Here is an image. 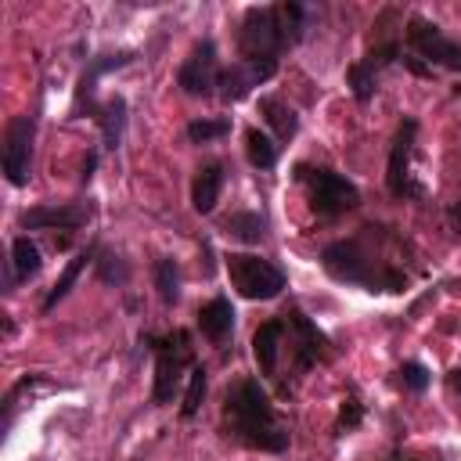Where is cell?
Masks as SVG:
<instances>
[{"instance_id": "cell-19", "label": "cell", "mask_w": 461, "mask_h": 461, "mask_svg": "<svg viewBox=\"0 0 461 461\" xmlns=\"http://www.w3.org/2000/svg\"><path fill=\"white\" fill-rule=\"evenodd\" d=\"M234 306H230V299L227 295H216V299H209L202 310H198V331L209 339V342H216V346H223L227 339H230V331H234Z\"/></svg>"}, {"instance_id": "cell-32", "label": "cell", "mask_w": 461, "mask_h": 461, "mask_svg": "<svg viewBox=\"0 0 461 461\" xmlns=\"http://www.w3.org/2000/svg\"><path fill=\"white\" fill-rule=\"evenodd\" d=\"M450 223H454V230L461 234V198H457V202L450 205Z\"/></svg>"}, {"instance_id": "cell-7", "label": "cell", "mask_w": 461, "mask_h": 461, "mask_svg": "<svg viewBox=\"0 0 461 461\" xmlns=\"http://www.w3.org/2000/svg\"><path fill=\"white\" fill-rule=\"evenodd\" d=\"M414 148H418V119L403 115L396 126L393 148H389V166H385V187L393 198H425V191H429L418 176Z\"/></svg>"}, {"instance_id": "cell-33", "label": "cell", "mask_w": 461, "mask_h": 461, "mask_svg": "<svg viewBox=\"0 0 461 461\" xmlns=\"http://www.w3.org/2000/svg\"><path fill=\"white\" fill-rule=\"evenodd\" d=\"M450 389H454V393H457V396H461V367H457V371H454V375H450Z\"/></svg>"}, {"instance_id": "cell-22", "label": "cell", "mask_w": 461, "mask_h": 461, "mask_svg": "<svg viewBox=\"0 0 461 461\" xmlns=\"http://www.w3.org/2000/svg\"><path fill=\"white\" fill-rule=\"evenodd\" d=\"M259 115H263V122L274 130V140H292V137L299 133V115H295V108H292L288 101L274 97V94L259 97Z\"/></svg>"}, {"instance_id": "cell-20", "label": "cell", "mask_w": 461, "mask_h": 461, "mask_svg": "<svg viewBox=\"0 0 461 461\" xmlns=\"http://www.w3.org/2000/svg\"><path fill=\"white\" fill-rule=\"evenodd\" d=\"M90 263H97V245H86V249H79V252H76V256L65 263V270L58 274V281H54V285H50V292L43 295V303H40V313H50V310H54V306H58V303H61V299L72 292V285L79 281V274H83Z\"/></svg>"}, {"instance_id": "cell-16", "label": "cell", "mask_w": 461, "mask_h": 461, "mask_svg": "<svg viewBox=\"0 0 461 461\" xmlns=\"http://www.w3.org/2000/svg\"><path fill=\"white\" fill-rule=\"evenodd\" d=\"M43 267V252L40 245L29 238V234H18L11 241V259H7V270H4V292H14L22 281H32Z\"/></svg>"}, {"instance_id": "cell-31", "label": "cell", "mask_w": 461, "mask_h": 461, "mask_svg": "<svg viewBox=\"0 0 461 461\" xmlns=\"http://www.w3.org/2000/svg\"><path fill=\"white\" fill-rule=\"evenodd\" d=\"M94 166H97V151H90V155H86V162H83V184L94 176Z\"/></svg>"}, {"instance_id": "cell-25", "label": "cell", "mask_w": 461, "mask_h": 461, "mask_svg": "<svg viewBox=\"0 0 461 461\" xmlns=\"http://www.w3.org/2000/svg\"><path fill=\"white\" fill-rule=\"evenodd\" d=\"M155 288H158L162 306H176L180 303V267H176L173 256H162L155 263Z\"/></svg>"}, {"instance_id": "cell-21", "label": "cell", "mask_w": 461, "mask_h": 461, "mask_svg": "<svg viewBox=\"0 0 461 461\" xmlns=\"http://www.w3.org/2000/svg\"><path fill=\"white\" fill-rule=\"evenodd\" d=\"M97 126H101V140L108 151H115L122 144V133H126V97L122 94H112L108 101H101L90 115Z\"/></svg>"}, {"instance_id": "cell-17", "label": "cell", "mask_w": 461, "mask_h": 461, "mask_svg": "<svg viewBox=\"0 0 461 461\" xmlns=\"http://www.w3.org/2000/svg\"><path fill=\"white\" fill-rule=\"evenodd\" d=\"M252 357H256V367L263 378H277V357H281V313L263 321L256 331H252Z\"/></svg>"}, {"instance_id": "cell-10", "label": "cell", "mask_w": 461, "mask_h": 461, "mask_svg": "<svg viewBox=\"0 0 461 461\" xmlns=\"http://www.w3.org/2000/svg\"><path fill=\"white\" fill-rule=\"evenodd\" d=\"M32 140H36V115H14L4 126V144H0V166L11 187H25L32 176Z\"/></svg>"}, {"instance_id": "cell-3", "label": "cell", "mask_w": 461, "mask_h": 461, "mask_svg": "<svg viewBox=\"0 0 461 461\" xmlns=\"http://www.w3.org/2000/svg\"><path fill=\"white\" fill-rule=\"evenodd\" d=\"M317 22V11L295 0L245 7L238 25V61H277Z\"/></svg>"}, {"instance_id": "cell-12", "label": "cell", "mask_w": 461, "mask_h": 461, "mask_svg": "<svg viewBox=\"0 0 461 461\" xmlns=\"http://www.w3.org/2000/svg\"><path fill=\"white\" fill-rule=\"evenodd\" d=\"M400 58H403L400 43H396V40H385V43H375V47H371V50H367L360 61H353V65H349V72H346V83H349V90H353L357 104H367V101L375 97L382 68L396 65Z\"/></svg>"}, {"instance_id": "cell-9", "label": "cell", "mask_w": 461, "mask_h": 461, "mask_svg": "<svg viewBox=\"0 0 461 461\" xmlns=\"http://www.w3.org/2000/svg\"><path fill=\"white\" fill-rule=\"evenodd\" d=\"M403 40H407L411 58H418L421 65L461 72V43L450 40L436 22H429L421 14H411L407 18V29H403Z\"/></svg>"}, {"instance_id": "cell-8", "label": "cell", "mask_w": 461, "mask_h": 461, "mask_svg": "<svg viewBox=\"0 0 461 461\" xmlns=\"http://www.w3.org/2000/svg\"><path fill=\"white\" fill-rule=\"evenodd\" d=\"M227 263V277L234 285V292L241 299H252V303H267V299H277L285 292V270L274 267L270 259L263 256H252V252H227L223 256Z\"/></svg>"}, {"instance_id": "cell-4", "label": "cell", "mask_w": 461, "mask_h": 461, "mask_svg": "<svg viewBox=\"0 0 461 461\" xmlns=\"http://www.w3.org/2000/svg\"><path fill=\"white\" fill-rule=\"evenodd\" d=\"M331 357V339L299 310L288 306L281 313V357H277V385L281 393H292L295 382L313 367Z\"/></svg>"}, {"instance_id": "cell-29", "label": "cell", "mask_w": 461, "mask_h": 461, "mask_svg": "<svg viewBox=\"0 0 461 461\" xmlns=\"http://www.w3.org/2000/svg\"><path fill=\"white\" fill-rule=\"evenodd\" d=\"M360 421H364V403L357 396H346L339 407V432H353Z\"/></svg>"}, {"instance_id": "cell-14", "label": "cell", "mask_w": 461, "mask_h": 461, "mask_svg": "<svg viewBox=\"0 0 461 461\" xmlns=\"http://www.w3.org/2000/svg\"><path fill=\"white\" fill-rule=\"evenodd\" d=\"M90 202H43V205H32V209H25L22 212V227L25 230H65V234H72V230H79L86 220H90Z\"/></svg>"}, {"instance_id": "cell-6", "label": "cell", "mask_w": 461, "mask_h": 461, "mask_svg": "<svg viewBox=\"0 0 461 461\" xmlns=\"http://www.w3.org/2000/svg\"><path fill=\"white\" fill-rule=\"evenodd\" d=\"M295 180L306 187V202L321 220H335L360 205V187L328 166H295Z\"/></svg>"}, {"instance_id": "cell-30", "label": "cell", "mask_w": 461, "mask_h": 461, "mask_svg": "<svg viewBox=\"0 0 461 461\" xmlns=\"http://www.w3.org/2000/svg\"><path fill=\"white\" fill-rule=\"evenodd\" d=\"M97 270H101V281H126V263L115 256V252H97Z\"/></svg>"}, {"instance_id": "cell-34", "label": "cell", "mask_w": 461, "mask_h": 461, "mask_svg": "<svg viewBox=\"0 0 461 461\" xmlns=\"http://www.w3.org/2000/svg\"><path fill=\"white\" fill-rule=\"evenodd\" d=\"M396 461H403V457H396Z\"/></svg>"}, {"instance_id": "cell-5", "label": "cell", "mask_w": 461, "mask_h": 461, "mask_svg": "<svg viewBox=\"0 0 461 461\" xmlns=\"http://www.w3.org/2000/svg\"><path fill=\"white\" fill-rule=\"evenodd\" d=\"M140 342H148L151 357H155V378H151V403L166 407L173 403V396L180 393L184 378L191 375L194 360V346H191V331L176 328L166 335H144Z\"/></svg>"}, {"instance_id": "cell-1", "label": "cell", "mask_w": 461, "mask_h": 461, "mask_svg": "<svg viewBox=\"0 0 461 461\" xmlns=\"http://www.w3.org/2000/svg\"><path fill=\"white\" fill-rule=\"evenodd\" d=\"M411 245L382 223H364L349 238H335L321 249V267L339 285H357L378 295H400L414 281Z\"/></svg>"}, {"instance_id": "cell-27", "label": "cell", "mask_w": 461, "mask_h": 461, "mask_svg": "<svg viewBox=\"0 0 461 461\" xmlns=\"http://www.w3.org/2000/svg\"><path fill=\"white\" fill-rule=\"evenodd\" d=\"M205 389H209V375H205L202 364H194L191 375H187L184 400H180V418H194V414H198V407H202V400H205Z\"/></svg>"}, {"instance_id": "cell-11", "label": "cell", "mask_w": 461, "mask_h": 461, "mask_svg": "<svg viewBox=\"0 0 461 461\" xmlns=\"http://www.w3.org/2000/svg\"><path fill=\"white\" fill-rule=\"evenodd\" d=\"M220 54H216V43L205 36L191 47V54L184 58L180 72H176V86L187 94V97H212L216 86H220Z\"/></svg>"}, {"instance_id": "cell-15", "label": "cell", "mask_w": 461, "mask_h": 461, "mask_svg": "<svg viewBox=\"0 0 461 461\" xmlns=\"http://www.w3.org/2000/svg\"><path fill=\"white\" fill-rule=\"evenodd\" d=\"M277 72V61H234L220 72V86H216V97L234 104V101H245L259 83H267L270 76Z\"/></svg>"}, {"instance_id": "cell-13", "label": "cell", "mask_w": 461, "mask_h": 461, "mask_svg": "<svg viewBox=\"0 0 461 461\" xmlns=\"http://www.w3.org/2000/svg\"><path fill=\"white\" fill-rule=\"evenodd\" d=\"M133 61H137V50H115V54L86 58V68H83V76L76 83V94H72V119L94 115V108H97V101H94L97 97V79L108 76V72H119V68H126Z\"/></svg>"}, {"instance_id": "cell-23", "label": "cell", "mask_w": 461, "mask_h": 461, "mask_svg": "<svg viewBox=\"0 0 461 461\" xmlns=\"http://www.w3.org/2000/svg\"><path fill=\"white\" fill-rule=\"evenodd\" d=\"M223 234L241 241V245H259L267 238V216L256 209H238L223 220Z\"/></svg>"}, {"instance_id": "cell-2", "label": "cell", "mask_w": 461, "mask_h": 461, "mask_svg": "<svg viewBox=\"0 0 461 461\" xmlns=\"http://www.w3.org/2000/svg\"><path fill=\"white\" fill-rule=\"evenodd\" d=\"M220 429H223V436L234 439L238 447L263 450V454H285L288 443H292L288 425L281 421V414H277L270 393H267L263 382L252 378V375L230 382V389L223 393Z\"/></svg>"}, {"instance_id": "cell-28", "label": "cell", "mask_w": 461, "mask_h": 461, "mask_svg": "<svg viewBox=\"0 0 461 461\" xmlns=\"http://www.w3.org/2000/svg\"><path fill=\"white\" fill-rule=\"evenodd\" d=\"M396 378H400V385H403V389H411V393H425V389H429V382H432L429 367H425V364H418V360L400 364Z\"/></svg>"}, {"instance_id": "cell-24", "label": "cell", "mask_w": 461, "mask_h": 461, "mask_svg": "<svg viewBox=\"0 0 461 461\" xmlns=\"http://www.w3.org/2000/svg\"><path fill=\"white\" fill-rule=\"evenodd\" d=\"M277 155H281V144L270 133H263L259 126H249L245 130V158L256 169H274L277 166Z\"/></svg>"}, {"instance_id": "cell-18", "label": "cell", "mask_w": 461, "mask_h": 461, "mask_svg": "<svg viewBox=\"0 0 461 461\" xmlns=\"http://www.w3.org/2000/svg\"><path fill=\"white\" fill-rule=\"evenodd\" d=\"M220 194H223V162L198 166V173L191 180V209L202 212V216H209L216 209Z\"/></svg>"}, {"instance_id": "cell-26", "label": "cell", "mask_w": 461, "mask_h": 461, "mask_svg": "<svg viewBox=\"0 0 461 461\" xmlns=\"http://www.w3.org/2000/svg\"><path fill=\"white\" fill-rule=\"evenodd\" d=\"M230 133V119L227 115H216V119H191L187 122V140L191 144H216V140H223Z\"/></svg>"}]
</instances>
